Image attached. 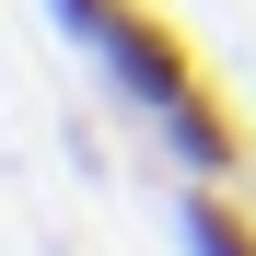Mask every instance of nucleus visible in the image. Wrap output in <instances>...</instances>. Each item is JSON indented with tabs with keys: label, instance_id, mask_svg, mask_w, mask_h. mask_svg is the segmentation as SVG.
<instances>
[{
	"label": "nucleus",
	"instance_id": "f257e3e1",
	"mask_svg": "<svg viewBox=\"0 0 256 256\" xmlns=\"http://www.w3.org/2000/svg\"><path fill=\"white\" fill-rule=\"evenodd\" d=\"M94 70H105L140 116H163L175 94H198V47H186L163 12H140V0H116V24L94 35Z\"/></svg>",
	"mask_w": 256,
	"mask_h": 256
},
{
	"label": "nucleus",
	"instance_id": "f03ea898",
	"mask_svg": "<svg viewBox=\"0 0 256 256\" xmlns=\"http://www.w3.org/2000/svg\"><path fill=\"white\" fill-rule=\"evenodd\" d=\"M163 128V163H175V175H244V163H256V140H244V116L222 105V94H210V82H198V94H175V105H163L152 116Z\"/></svg>",
	"mask_w": 256,
	"mask_h": 256
},
{
	"label": "nucleus",
	"instance_id": "7ed1b4c3",
	"mask_svg": "<svg viewBox=\"0 0 256 256\" xmlns=\"http://www.w3.org/2000/svg\"><path fill=\"white\" fill-rule=\"evenodd\" d=\"M175 233H186V256H256V210L222 175H175Z\"/></svg>",
	"mask_w": 256,
	"mask_h": 256
}]
</instances>
